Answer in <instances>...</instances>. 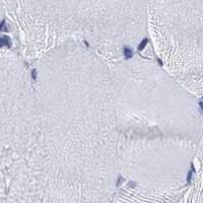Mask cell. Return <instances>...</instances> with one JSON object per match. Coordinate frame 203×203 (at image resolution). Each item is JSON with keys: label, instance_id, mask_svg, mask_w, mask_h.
Listing matches in <instances>:
<instances>
[{"label": "cell", "instance_id": "cell-1", "mask_svg": "<svg viewBox=\"0 0 203 203\" xmlns=\"http://www.w3.org/2000/svg\"><path fill=\"white\" fill-rule=\"evenodd\" d=\"M3 46H6V47H10L11 46L10 39L7 36H3V37L0 38V48L3 47Z\"/></svg>", "mask_w": 203, "mask_h": 203}, {"label": "cell", "instance_id": "cell-2", "mask_svg": "<svg viewBox=\"0 0 203 203\" xmlns=\"http://www.w3.org/2000/svg\"><path fill=\"white\" fill-rule=\"evenodd\" d=\"M124 57L126 59H130L133 57V51L131 50V48H129V47L124 48Z\"/></svg>", "mask_w": 203, "mask_h": 203}, {"label": "cell", "instance_id": "cell-3", "mask_svg": "<svg viewBox=\"0 0 203 203\" xmlns=\"http://www.w3.org/2000/svg\"><path fill=\"white\" fill-rule=\"evenodd\" d=\"M147 43H148V39H146V38L143 39V40L140 42V44L138 45V50H139V51H142V50L145 48V46L147 45Z\"/></svg>", "mask_w": 203, "mask_h": 203}, {"label": "cell", "instance_id": "cell-4", "mask_svg": "<svg viewBox=\"0 0 203 203\" xmlns=\"http://www.w3.org/2000/svg\"><path fill=\"white\" fill-rule=\"evenodd\" d=\"M1 32H7V27H6V22L3 20L0 22V33Z\"/></svg>", "mask_w": 203, "mask_h": 203}, {"label": "cell", "instance_id": "cell-5", "mask_svg": "<svg viewBox=\"0 0 203 203\" xmlns=\"http://www.w3.org/2000/svg\"><path fill=\"white\" fill-rule=\"evenodd\" d=\"M32 78H33L34 80H37V70H36V69H34V70L32 71Z\"/></svg>", "mask_w": 203, "mask_h": 203}, {"label": "cell", "instance_id": "cell-6", "mask_svg": "<svg viewBox=\"0 0 203 203\" xmlns=\"http://www.w3.org/2000/svg\"><path fill=\"white\" fill-rule=\"evenodd\" d=\"M192 172H193V171H190V172H189V174H188V177H187V181H188V183L191 182V178H192Z\"/></svg>", "mask_w": 203, "mask_h": 203}]
</instances>
